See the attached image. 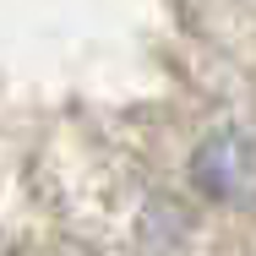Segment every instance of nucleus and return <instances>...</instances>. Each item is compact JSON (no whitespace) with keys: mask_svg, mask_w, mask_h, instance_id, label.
<instances>
[{"mask_svg":"<svg viewBox=\"0 0 256 256\" xmlns=\"http://www.w3.org/2000/svg\"><path fill=\"white\" fill-rule=\"evenodd\" d=\"M196 186L229 207H256V136L218 131L196 153Z\"/></svg>","mask_w":256,"mask_h":256,"instance_id":"obj_1","label":"nucleus"}]
</instances>
